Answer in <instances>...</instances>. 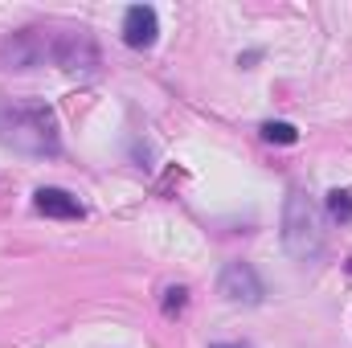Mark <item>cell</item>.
Masks as SVG:
<instances>
[{
	"instance_id": "1",
	"label": "cell",
	"mask_w": 352,
	"mask_h": 348,
	"mask_svg": "<svg viewBox=\"0 0 352 348\" xmlns=\"http://www.w3.org/2000/svg\"><path fill=\"white\" fill-rule=\"evenodd\" d=\"M0 144L21 152V156H58L62 152V135H58V119L50 107L37 102H16L0 111Z\"/></svg>"
},
{
	"instance_id": "2",
	"label": "cell",
	"mask_w": 352,
	"mask_h": 348,
	"mask_svg": "<svg viewBox=\"0 0 352 348\" xmlns=\"http://www.w3.org/2000/svg\"><path fill=\"white\" fill-rule=\"evenodd\" d=\"M283 246H287V254L295 262H320L324 250H328L324 209L303 188L287 193V205H283Z\"/></svg>"
},
{
	"instance_id": "3",
	"label": "cell",
	"mask_w": 352,
	"mask_h": 348,
	"mask_svg": "<svg viewBox=\"0 0 352 348\" xmlns=\"http://www.w3.org/2000/svg\"><path fill=\"white\" fill-rule=\"evenodd\" d=\"M54 62V33L50 29H16L0 41V66L4 70H33Z\"/></svg>"
},
{
	"instance_id": "4",
	"label": "cell",
	"mask_w": 352,
	"mask_h": 348,
	"mask_svg": "<svg viewBox=\"0 0 352 348\" xmlns=\"http://www.w3.org/2000/svg\"><path fill=\"white\" fill-rule=\"evenodd\" d=\"M54 62L70 74H94L98 70V45L90 41V33H54Z\"/></svg>"
},
{
	"instance_id": "5",
	"label": "cell",
	"mask_w": 352,
	"mask_h": 348,
	"mask_svg": "<svg viewBox=\"0 0 352 348\" xmlns=\"http://www.w3.org/2000/svg\"><path fill=\"white\" fill-rule=\"evenodd\" d=\"M221 295L230 299V303H246V307H254L258 299H263V279L254 274V266L250 262H230L226 270H221Z\"/></svg>"
},
{
	"instance_id": "6",
	"label": "cell",
	"mask_w": 352,
	"mask_h": 348,
	"mask_svg": "<svg viewBox=\"0 0 352 348\" xmlns=\"http://www.w3.org/2000/svg\"><path fill=\"white\" fill-rule=\"evenodd\" d=\"M160 37V21H156V8L152 4H131L127 17H123V41L131 50H152Z\"/></svg>"
},
{
	"instance_id": "7",
	"label": "cell",
	"mask_w": 352,
	"mask_h": 348,
	"mask_svg": "<svg viewBox=\"0 0 352 348\" xmlns=\"http://www.w3.org/2000/svg\"><path fill=\"white\" fill-rule=\"evenodd\" d=\"M33 209L45 213V217H66V221H74V217L87 213L82 201H78L74 193H66V188H37V193H33Z\"/></svg>"
},
{
	"instance_id": "8",
	"label": "cell",
	"mask_w": 352,
	"mask_h": 348,
	"mask_svg": "<svg viewBox=\"0 0 352 348\" xmlns=\"http://www.w3.org/2000/svg\"><path fill=\"white\" fill-rule=\"evenodd\" d=\"M258 131H263L266 144H299V131H295L291 123H274V119H270V123H263Z\"/></svg>"
},
{
	"instance_id": "9",
	"label": "cell",
	"mask_w": 352,
	"mask_h": 348,
	"mask_svg": "<svg viewBox=\"0 0 352 348\" xmlns=\"http://www.w3.org/2000/svg\"><path fill=\"white\" fill-rule=\"evenodd\" d=\"M328 213H332L336 221H352V193L332 188V193H328Z\"/></svg>"
},
{
	"instance_id": "10",
	"label": "cell",
	"mask_w": 352,
	"mask_h": 348,
	"mask_svg": "<svg viewBox=\"0 0 352 348\" xmlns=\"http://www.w3.org/2000/svg\"><path fill=\"white\" fill-rule=\"evenodd\" d=\"M184 303H188V291L176 283V287H164V299H160V307H164V316H180L184 312Z\"/></svg>"
},
{
	"instance_id": "11",
	"label": "cell",
	"mask_w": 352,
	"mask_h": 348,
	"mask_svg": "<svg viewBox=\"0 0 352 348\" xmlns=\"http://www.w3.org/2000/svg\"><path fill=\"white\" fill-rule=\"evenodd\" d=\"M213 348H242V345H213Z\"/></svg>"
}]
</instances>
